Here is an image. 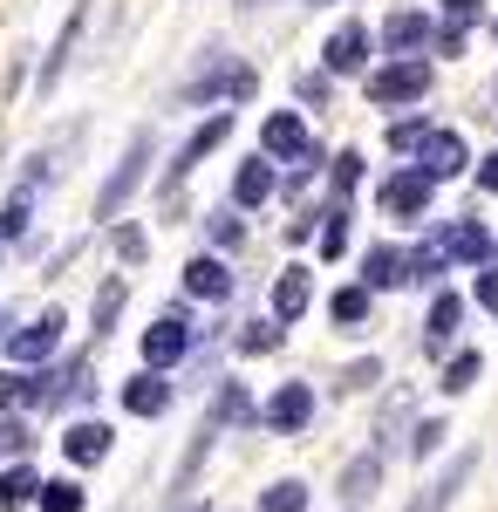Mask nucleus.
I'll return each mask as SVG.
<instances>
[{"mask_svg": "<svg viewBox=\"0 0 498 512\" xmlns=\"http://www.w3.org/2000/svg\"><path fill=\"white\" fill-rule=\"evenodd\" d=\"M348 219H355V212H348V198H328V205H321V233H314V253H321L328 267H335V260L348 253Z\"/></svg>", "mask_w": 498, "mask_h": 512, "instance_id": "nucleus-28", "label": "nucleus"}, {"mask_svg": "<svg viewBox=\"0 0 498 512\" xmlns=\"http://www.w3.org/2000/svg\"><path fill=\"white\" fill-rule=\"evenodd\" d=\"M451 274V253L437 246V239H417V246H403V287H423V294H437Z\"/></svg>", "mask_w": 498, "mask_h": 512, "instance_id": "nucleus-23", "label": "nucleus"}, {"mask_svg": "<svg viewBox=\"0 0 498 512\" xmlns=\"http://www.w3.org/2000/svg\"><path fill=\"white\" fill-rule=\"evenodd\" d=\"M430 41H437V14L396 7V14H383V28H376V55H430Z\"/></svg>", "mask_w": 498, "mask_h": 512, "instance_id": "nucleus-11", "label": "nucleus"}, {"mask_svg": "<svg viewBox=\"0 0 498 512\" xmlns=\"http://www.w3.org/2000/svg\"><path fill=\"white\" fill-rule=\"evenodd\" d=\"M485 267H498V246H492V260H485Z\"/></svg>", "mask_w": 498, "mask_h": 512, "instance_id": "nucleus-50", "label": "nucleus"}, {"mask_svg": "<svg viewBox=\"0 0 498 512\" xmlns=\"http://www.w3.org/2000/svg\"><path fill=\"white\" fill-rule=\"evenodd\" d=\"M253 512H307V485L301 478H273V485H260V506Z\"/></svg>", "mask_w": 498, "mask_h": 512, "instance_id": "nucleus-39", "label": "nucleus"}, {"mask_svg": "<svg viewBox=\"0 0 498 512\" xmlns=\"http://www.w3.org/2000/svg\"><path fill=\"white\" fill-rule=\"evenodd\" d=\"M478 376H485V355H478V349H451V355H444V369H437V390L464 396V390H478Z\"/></svg>", "mask_w": 498, "mask_h": 512, "instance_id": "nucleus-30", "label": "nucleus"}, {"mask_svg": "<svg viewBox=\"0 0 498 512\" xmlns=\"http://www.w3.org/2000/svg\"><path fill=\"white\" fill-rule=\"evenodd\" d=\"M205 417L232 437V431H253V424H260V403L246 396V383H239V376H219V390H212V403H205Z\"/></svg>", "mask_w": 498, "mask_h": 512, "instance_id": "nucleus-18", "label": "nucleus"}, {"mask_svg": "<svg viewBox=\"0 0 498 512\" xmlns=\"http://www.w3.org/2000/svg\"><path fill=\"white\" fill-rule=\"evenodd\" d=\"M0 253H7V239H0Z\"/></svg>", "mask_w": 498, "mask_h": 512, "instance_id": "nucleus-52", "label": "nucleus"}, {"mask_svg": "<svg viewBox=\"0 0 498 512\" xmlns=\"http://www.w3.org/2000/svg\"><path fill=\"white\" fill-rule=\"evenodd\" d=\"M321 69L335 82L369 76V69H376V28H369V21H335L328 41H321Z\"/></svg>", "mask_w": 498, "mask_h": 512, "instance_id": "nucleus-8", "label": "nucleus"}, {"mask_svg": "<svg viewBox=\"0 0 498 512\" xmlns=\"http://www.w3.org/2000/svg\"><path fill=\"white\" fill-rule=\"evenodd\" d=\"M376 383H389L383 355H362V362H348L342 376H335V390H342V396H362V390H376Z\"/></svg>", "mask_w": 498, "mask_h": 512, "instance_id": "nucleus-40", "label": "nucleus"}, {"mask_svg": "<svg viewBox=\"0 0 498 512\" xmlns=\"http://www.w3.org/2000/svg\"><path fill=\"white\" fill-rule=\"evenodd\" d=\"M280 342H287V328H280L273 315H253V321H239V335H232V349H239V355H273Z\"/></svg>", "mask_w": 498, "mask_h": 512, "instance_id": "nucleus-34", "label": "nucleus"}, {"mask_svg": "<svg viewBox=\"0 0 498 512\" xmlns=\"http://www.w3.org/2000/svg\"><path fill=\"white\" fill-rule=\"evenodd\" d=\"M253 96H260V69L239 62L226 41H212V48L198 55V76L178 89V110H239V103H253Z\"/></svg>", "mask_w": 498, "mask_h": 512, "instance_id": "nucleus-1", "label": "nucleus"}, {"mask_svg": "<svg viewBox=\"0 0 498 512\" xmlns=\"http://www.w3.org/2000/svg\"><path fill=\"white\" fill-rule=\"evenodd\" d=\"M307 7H342V0H307Z\"/></svg>", "mask_w": 498, "mask_h": 512, "instance_id": "nucleus-48", "label": "nucleus"}, {"mask_svg": "<svg viewBox=\"0 0 498 512\" xmlns=\"http://www.w3.org/2000/svg\"><path fill=\"white\" fill-rule=\"evenodd\" d=\"M273 192H280V164L273 158H246L239 171H232V205H239V212L273 205Z\"/></svg>", "mask_w": 498, "mask_h": 512, "instance_id": "nucleus-21", "label": "nucleus"}, {"mask_svg": "<svg viewBox=\"0 0 498 512\" xmlns=\"http://www.w3.org/2000/svg\"><path fill=\"white\" fill-rule=\"evenodd\" d=\"M123 308H130V280L110 274L103 287H96V301H89V335H96V342H110V328L123 321Z\"/></svg>", "mask_w": 498, "mask_h": 512, "instance_id": "nucleus-27", "label": "nucleus"}, {"mask_svg": "<svg viewBox=\"0 0 498 512\" xmlns=\"http://www.w3.org/2000/svg\"><path fill=\"white\" fill-rule=\"evenodd\" d=\"M444 417H417V424H410V458H437V444H444Z\"/></svg>", "mask_w": 498, "mask_h": 512, "instance_id": "nucleus-43", "label": "nucleus"}, {"mask_svg": "<svg viewBox=\"0 0 498 512\" xmlns=\"http://www.w3.org/2000/svg\"><path fill=\"white\" fill-rule=\"evenodd\" d=\"M28 226H35V185H14L7 212H0V239L14 246V239H28Z\"/></svg>", "mask_w": 498, "mask_h": 512, "instance_id": "nucleus-36", "label": "nucleus"}, {"mask_svg": "<svg viewBox=\"0 0 498 512\" xmlns=\"http://www.w3.org/2000/svg\"><path fill=\"white\" fill-rule=\"evenodd\" d=\"M110 253L123 260V267H144V260H151V233H144L137 219H116L110 226Z\"/></svg>", "mask_w": 498, "mask_h": 512, "instance_id": "nucleus-35", "label": "nucleus"}, {"mask_svg": "<svg viewBox=\"0 0 498 512\" xmlns=\"http://www.w3.org/2000/svg\"><path fill=\"white\" fill-rule=\"evenodd\" d=\"M410 164H417L430 185H451V178H464V171H471V144H464V130L437 123V130H430V144H423Z\"/></svg>", "mask_w": 498, "mask_h": 512, "instance_id": "nucleus-14", "label": "nucleus"}, {"mask_svg": "<svg viewBox=\"0 0 498 512\" xmlns=\"http://www.w3.org/2000/svg\"><path fill=\"white\" fill-rule=\"evenodd\" d=\"M437 14H444V21H458V28H485V21H492V7H485V0H437Z\"/></svg>", "mask_w": 498, "mask_h": 512, "instance_id": "nucleus-44", "label": "nucleus"}, {"mask_svg": "<svg viewBox=\"0 0 498 512\" xmlns=\"http://www.w3.org/2000/svg\"><path fill=\"white\" fill-rule=\"evenodd\" d=\"M110 451H116V431L103 417H76V424L62 431V458H69V465H103Z\"/></svg>", "mask_w": 498, "mask_h": 512, "instance_id": "nucleus-22", "label": "nucleus"}, {"mask_svg": "<svg viewBox=\"0 0 498 512\" xmlns=\"http://www.w3.org/2000/svg\"><path fill=\"white\" fill-rule=\"evenodd\" d=\"M198 349H205V335L192 328V294L171 301V308L144 328V369H164V376H171V369H185Z\"/></svg>", "mask_w": 498, "mask_h": 512, "instance_id": "nucleus-4", "label": "nucleus"}, {"mask_svg": "<svg viewBox=\"0 0 498 512\" xmlns=\"http://www.w3.org/2000/svg\"><path fill=\"white\" fill-rule=\"evenodd\" d=\"M430 130H437V117H417V110H403V117L383 130V144L396 151V158H417L423 144H430Z\"/></svg>", "mask_w": 498, "mask_h": 512, "instance_id": "nucleus-31", "label": "nucleus"}, {"mask_svg": "<svg viewBox=\"0 0 498 512\" xmlns=\"http://www.w3.org/2000/svg\"><path fill=\"white\" fill-rule=\"evenodd\" d=\"M471 178H478V192L498 198V151H492V158H478V171H471Z\"/></svg>", "mask_w": 498, "mask_h": 512, "instance_id": "nucleus-47", "label": "nucleus"}, {"mask_svg": "<svg viewBox=\"0 0 498 512\" xmlns=\"http://www.w3.org/2000/svg\"><path fill=\"white\" fill-rule=\"evenodd\" d=\"M492 96H498V69H492Z\"/></svg>", "mask_w": 498, "mask_h": 512, "instance_id": "nucleus-51", "label": "nucleus"}, {"mask_svg": "<svg viewBox=\"0 0 498 512\" xmlns=\"http://www.w3.org/2000/svg\"><path fill=\"white\" fill-rule=\"evenodd\" d=\"M458 328H464V294L458 287H437V294H430V308H423V355H430V362H444V355L458 349Z\"/></svg>", "mask_w": 498, "mask_h": 512, "instance_id": "nucleus-12", "label": "nucleus"}, {"mask_svg": "<svg viewBox=\"0 0 498 512\" xmlns=\"http://www.w3.org/2000/svg\"><path fill=\"white\" fill-rule=\"evenodd\" d=\"M362 287H369V294H396V287H403V246H389V239H376V246H369V253H362Z\"/></svg>", "mask_w": 498, "mask_h": 512, "instance_id": "nucleus-26", "label": "nucleus"}, {"mask_svg": "<svg viewBox=\"0 0 498 512\" xmlns=\"http://www.w3.org/2000/svg\"><path fill=\"white\" fill-rule=\"evenodd\" d=\"M471 301L498 321V267H478V274H471Z\"/></svg>", "mask_w": 498, "mask_h": 512, "instance_id": "nucleus-45", "label": "nucleus"}, {"mask_svg": "<svg viewBox=\"0 0 498 512\" xmlns=\"http://www.w3.org/2000/svg\"><path fill=\"white\" fill-rule=\"evenodd\" d=\"M383 478H389V451H383V444H369L362 458H348V465H342V485H335V492H342L348 506H362V499L383 492Z\"/></svg>", "mask_w": 498, "mask_h": 512, "instance_id": "nucleus-20", "label": "nucleus"}, {"mask_svg": "<svg viewBox=\"0 0 498 512\" xmlns=\"http://www.w3.org/2000/svg\"><path fill=\"white\" fill-rule=\"evenodd\" d=\"M430 205H437V185L423 178L417 164H389L383 178H376V212H383V219L417 226V219H430Z\"/></svg>", "mask_w": 498, "mask_h": 512, "instance_id": "nucleus-7", "label": "nucleus"}, {"mask_svg": "<svg viewBox=\"0 0 498 512\" xmlns=\"http://www.w3.org/2000/svg\"><path fill=\"white\" fill-rule=\"evenodd\" d=\"M430 239L451 253V267H485V260H492V246H498V239L485 233V219H444Z\"/></svg>", "mask_w": 498, "mask_h": 512, "instance_id": "nucleus-17", "label": "nucleus"}, {"mask_svg": "<svg viewBox=\"0 0 498 512\" xmlns=\"http://www.w3.org/2000/svg\"><path fill=\"white\" fill-rule=\"evenodd\" d=\"M41 410V376L35 369H0V417Z\"/></svg>", "mask_w": 498, "mask_h": 512, "instance_id": "nucleus-29", "label": "nucleus"}, {"mask_svg": "<svg viewBox=\"0 0 498 512\" xmlns=\"http://www.w3.org/2000/svg\"><path fill=\"white\" fill-rule=\"evenodd\" d=\"M362 178H369V158H362V151H335V158H328V198H348Z\"/></svg>", "mask_w": 498, "mask_h": 512, "instance_id": "nucleus-37", "label": "nucleus"}, {"mask_svg": "<svg viewBox=\"0 0 498 512\" xmlns=\"http://www.w3.org/2000/svg\"><path fill=\"white\" fill-rule=\"evenodd\" d=\"M205 246H212V253H239V246H246V212H239V205L205 212Z\"/></svg>", "mask_w": 498, "mask_h": 512, "instance_id": "nucleus-33", "label": "nucleus"}, {"mask_svg": "<svg viewBox=\"0 0 498 512\" xmlns=\"http://www.w3.org/2000/svg\"><path fill=\"white\" fill-rule=\"evenodd\" d=\"M464 48H471V28H458V21L437 14V41H430V55H437V62H458Z\"/></svg>", "mask_w": 498, "mask_h": 512, "instance_id": "nucleus-42", "label": "nucleus"}, {"mask_svg": "<svg viewBox=\"0 0 498 512\" xmlns=\"http://www.w3.org/2000/svg\"><path fill=\"white\" fill-rule=\"evenodd\" d=\"M151 158H157V130L144 123V130H130V144H123V158L110 164V178L96 185V219H103V226H116V219H123V205L144 192V178H151Z\"/></svg>", "mask_w": 498, "mask_h": 512, "instance_id": "nucleus-3", "label": "nucleus"}, {"mask_svg": "<svg viewBox=\"0 0 498 512\" xmlns=\"http://www.w3.org/2000/svg\"><path fill=\"white\" fill-rule=\"evenodd\" d=\"M28 444H35V437H28V424H21V417H0V451H7V458H21Z\"/></svg>", "mask_w": 498, "mask_h": 512, "instance_id": "nucleus-46", "label": "nucleus"}, {"mask_svg": "<svg viewBox=\"0 0 498 512\" xmlns=\"http://www.w3.org/2000/svg\"><path fill=\"white\" fill-rule=\"evenodd\" d=\"M82 21H89V7H76V14L62 21V35H55V48L41 55V69H35V89H41V96H55V82L69 76V55H76V41H82Z\"/></svg>", "mask_w": 498, "mask_h": 512, "instance_id": "nucleus-25", "label": "nucleus"}, {"mask_svg": "<svg viewBox=\"0 0 498 512\" xmlns=\"http://www.w3.org/2000/svg\"><path fill=\"white\" fill-rule=\"evenodd\" d=\"M314 410H321L314 383H307V376H294V383H273V396L260 403V424H267L273 437H301L307 424H314Z\"/></svg>", "mask_w": 498, "mask_h": 512, "instance_id": "nucleus-10", "label": "nucleus"}, {"mask_svg": "<svg viewBox=\"0 0 498 512\" xmlns=\"http://www.w3.org/2000/svg\"><path fill=\"white\" fill-rule=\"evenodd\" d=\"M185 294H192V301H212V308H226L232 294H239L232 253H212V246H205V253H192V260H185Z\"/></svg>", "mask_w": 498, "mask_h": 512, "instance_id": "nucleus-15", "label": "nucleus"}, {"mask_svg": "<svg viewBox=\"0 0 498 512\" xmlns=\"http://www.w3.org/2000/svg\"><path fill=\"white\" fill-rule=\"evenodd\" d=\"M260 158H273V164H287V171H321L328 164V144H314L307 137V123H301V110H267L260 117Z\"/></svg>", "mask_w": 498, "mask_h": 512, "instance_id": "nucleus-5", "label": "nucleus"}, {"mask_svg": "<svg viewBox=\"0 0 498 512\" xmlns=\"http://www.w3.org/2000/svg\"><path fill=\"white\" fill-rule=\"evenodd\" d=\"M171 376H164V369H137V376H123V410H130V417H144V424H151V417H164V410H171Z\"/></svg>", "mask_w": 498, "mask_h": 512, "instance_id": "nucleus-19", "label": "nucleus"}, {"mask_svg": "<svg viewBox=\"0 0 498 512\" xmlns=\"http://www.w3.org/2000/svg\"><path fill=\"white\" fill-rule=\"evenodd\" d=\"M41 512H89V492H82L76 478H41Z\"/></svg>", "mask_w": 498, "mask_h": 512, "instance_id": "nucleus-38", "label": "nucleus"}, {"mask_svg": "<svg viewBox=\"0 0 498 512\" xmlns=\"http://www.w3.org/2000/svg\"><path fill=\"white\" fill-rule=\"evenodd\" d=\"M41 499V472L35 465H0V512H21Z\"/></svg>", "mask_w": 498, "mask_h": 512, "instance_id": "nucleus-32", "label": "nucleus"}, {"mask_svg": "<svg viewBox=\"0 0 498 512\" xmlns=\"http://www.w3.org/2000/svg\"><path fill=\"white\" fill-rule=\"evenodd\" d=\"M471 472H478V451H458L437 478H423L417 492H410V506H403V512H451V506H458V492L471 485Z\"/></svg>", "mask_w": 498, "mask_h": 512, "instance_id": "nucleus-16", "label": "nucleus"}, {"mask_svg": "<svg viewBox=\"0 0 498 512\" xmlns=\"http://www.w3.org/2000/svg\"><path fill=\"white\" fill-rule=\"evenodd\" d=\"M328 321H335L342 335H362V328L376 321V294H369L362 280H342V287L328 294Z\"/></svg>", "mask_w": 498, "mask_h": 512, "instance_id": "nucleus-24", "label": "nucleus"}, {"mask_svg": "<svg viewBox=\"0 0 498 512\" xmlns=\"http://www.w3.org/2000/svg\"><path fill=\"white\" fill-rule=\"evenodd\" d=\"M437 89V62L430 55H383L369 76H362V96H369V110H417L423 96Z\"/></svg>", "mask_w": 498, "mask_h": 512, "instance_id": "nucleus-2", "label": "nucleus"}, {"mask_svg": "<svg viewBox=\"0 0 498 512\" xmlns=\"http://www.w3.org/2000/svg\"><path fill=\"white\" fill-rule=\"evenodd\" d=\"M62 328H69V315H62V308H41L35 321H21V328H14L0 349H7V362H14V369H48V362L62 355Z\"/></svg>", "mask_w": 498, "mask_h": 512, "instance_id": "nucleus-9", "label": "nucleus"}, {"mask_svg": "<svg viewBox=\"0 0 498 512\" xmlns=\"http://www.w3.org/2000/svg\"><path fill=\"white\" fill-rule=\"evenodd\" d=\"M307 308H314V267H307V260H287L267 287V315L280 321V328H294V321H307Z\"/></svg>", "mask_w": 498, "mask_h": 512, "instance_id": "nucleus-13", "label": "nucleus"}, {"mask_svg": "<svg viewBox=\"0 0 498 512\" xmlns=\"http://www.w3.org/2000/svg\"><path fill=\"white\" fill-rule=\"evenodd\" d=\"M226 137H232V110H212V117L198 123V130L185 137V144H178V158L164 164V178H157V198H164V212L178 205V192H185V178H192V171H198L205 158H212V151H219Z\"/></svg>", "mask_w": 498, "mask_h": 512, "instance_id": "nucleus-6", "label": "nucleus"}, {"mask_svg": "<svg viewBox=\"0 0 498 512\" xmlns=\"http://www.w3.org/2000/svg\"><path fill=\"white\" fill-rule=\"evenodd\" d=\"M294 96H301L307 110H335V76H328V69H307V76L294 82Z\"/></svg>", "mask_w": 498, "mask_h": 512, "instance_id": "nucleus-41", "label": "nucleus"}, {"mask_svg": "<svg viewBox=\"0 0 498 512\" xmlns=\"http://www.w3.org/2000/svg\"><path fill=\"white\" fill-rule=\"evenodd\" d=\"M232 7H267V0H232Z\"/></svg>", "mask_w": 498, "mask_h": 512, "instance_id": "nucleus-49", "label": "nucleus"}]
</instances>
